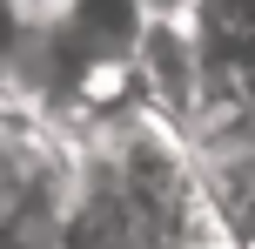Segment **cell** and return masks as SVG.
Wrapping results in <instances>:
<instances>
[{
	"label": "cell",
	"mask_w": 255,
	"mask_h": 249,
	"mask_svg": "<svg viewBox=\"0 0 255 249\" xmlns=\"http://www.w3.org/2000/svg\"><path fill=\"white\" fill-rule=\"evenodd\" d=\"M242 249H255V236H249V243H242Z\"/></svg>",
	"instance_id": "277c9868"
},
{
	"label": "cell",
	"mask_w": 255,
	"mask_h": 249,
	"mask_svg": "<svg viewBox=\"0 0 255 249\" xmlns=\"http://www.w3.org/2000/svg\"><path fill=\"white\" fill-rule=\"evenodd\" d=\"M175 7L188 13L195 40H202V61H208V101H202V115L249 101L255 94V0H175Z\"/></svg>",
	"instance_id": "7a4b0ae2"
},
{
	"label": "cell",
	"mask_w": 255,
	"mask_h": 249,
	"mask_svg": "<svg viewBox=\"0 0 255 249\" xmlns=\"http://www.w3.org/2000/svg\"><path fill=\"white\" fill-rule=\"evenodd\" d=\"M134 67H141L148 101L161 115H175L181 128H195V115L208 101V61H202V40H195V27H188L181 7H161L148 20V34L134 47Z\"/></svg>",
	"instance_id": "6da1fadb"
},
{
	"label": "cell",
	"mask_w": 255,
	"mask_h": 249,
	"mask_svg": "<svg viewBox=\"0 0 255 249\" xmlns=\"http://www.w3.org/2000/svg\"><path fill=\"white\" fill-rule=\"evenodd\" d=\"M175 0H34V13L88 61H134L148 20Z\"/></svg>",
	"instance_id": "3957f363"
}]
</instances>
